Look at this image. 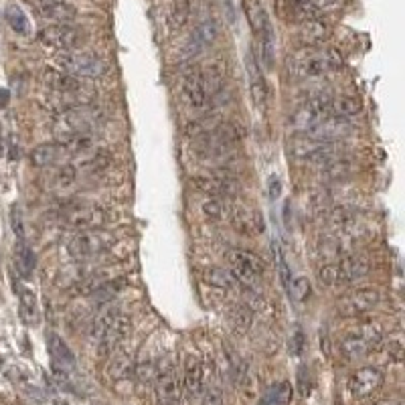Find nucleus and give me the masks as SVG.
<instances>
[{
    "instance_id": "obj_11",
    "label": "nucleus",
    "mask_w": 405,
    "mask_h": 405,
    "mask_svg": "<svg viewBox=\"0 0 405 405\" xmlns=\"http://www.w3.org/2000/svg\"><path fill=\"white\" fill-rule=\"evenodd\" d=\"M154 391H156V405H180V381L170 360L158 365V373L154 377Z\"/></svg>"
},
{
    "instance_id": "obj_35",
    "label": "nucleus",
    "mask_w": 405,
    "mask_h": 405,
    "mask_svg": "<svg viewBox=\"0 0 405 405\" xmlns=\"http://www.w3.org/2000/svg\"><path fill=\"white\" fill-rule=\"evenodd\" d=\"M4 18H6V23L11 25V29L15 30L16 35H23V37L30 35L29 18H27L25 11L18 4H8L6 11H4Z\"/></svg>"
},
{
    "instance_id": "obj_44",
    "label": "nucleus",
    "mask_w": 405,
    "mask_h": 405,
    "mask_svg": "<svg viewBox=\"0 0 405 405\" xmlns=\"http://www.w3.org/2000/svg\"><path fill=\"white\" fill-rule=\"evenodd\" d=\"M107 280H112L107 274H104V271H95V274H91V276H88L86 280H81V284H79V292L81 294H88V296H91L100 286H104Z\"/></svg>"
},
{
    "instance_id": "obj_17",
    "label": "nucleus",
    "mask_w": 405,
    "mask_h": 405,
    "mask_svg": "<svg viewBox=\"0 0 405 405\" xmlns=\"http://www.w3.org/2000/svg\"><path fill=\"white\" fill-rule=\"evenodd\" d=\"M47 348L53 359V371L59 375V379H67L69 371L76 369V355L69 348V345L61 339L57 332L47 334Z\"/></svg>"
},
{
    "instance_id": "obj_52",
    "label": "nucleus",
    "mask_w": 405,
    "mask_h": 405,
    "mask_svg": "<svg viewBox=\"0 0 405 405\" xmlns=\"http://www.w3.org/2000/svg\"><path fill=\"white\" fill-rule=\"evenodd\" d=\"M310 2H312L316 8L320 11V8H327V6H332V4H336L339 0H310Z\"/></svg>"
},
{
    "instance_id": "obj_48",
    "label": "nucleus",
    "mask_w": 405,
    "mask_h": 405,
    "mask_svg": "<svg viewBox=\"0 0 405 405\" xmlns=\"http://www.w3.org/2000/svg\"><path fill=\"white\" fill-rule=\"evenodd\" d=\"M318 282L320 286H336V268H334V264H322L320 266V270H318Z\"/></svg>"
},
{
    "instance_id": "obj_9",
    "label": "nucleus",
    "mask_w": 405,
    "mask_h": 405,
    "mask_svg": "<svg viewBox=\"0 0 405 405\" xmlns=\"http://www.w3.org/2000/svg\"><path fill=\"white\" fill-rule=\"evenodd\" d=\"M114 243V237L105 233L102 229H91V231H81L74 240L67 243V252L76 259H88L95 255L104 254Z\"/></svg>"
},
{
    "instance_id": "obj_18",
    "label": "nucleus",
    "mask_w": 405,
    "mask_h": 405,
    "mask_svg": "<svg viewBox=\"0 0 405 405\" xmlns=\"http://www.w3.org/2000/svg\"><path fill=\"white\" fill-rule=\"evenodd\" d=\"M217 33H219V29H217V20H215L213 16L203 18V20L195 27V30L191 33L187 45L182 49V57L191 59V57L201 55L207 47L213 45V41L217 39Z\"/></svg>"
},
{
    "instance_id": "obj_46",
    "label": "nucleus",
    "mask_w": 405,
    "mask_h": 405,
    "mask_svg": "<svg viewBox=\"0 0 405 405\" xmlns=\"http://www.w3.org/2000/svg\"><path fill=\"white\" fill-rule=\"evenodd\" d=\"M201 405H225L223 389L217 383H209V387L203 393V404Z\"/></svg>"
},
{
    "instance_id": "obj_24",
    "label": "nucleus",
    "mask_w": 405,
    "mask_h": 405,
    "mask_svg": "<svg viewBox=\"0 0 405 405\" xmlns=\"http://www.w3.org/2000/svg\"><path fill=\"white\" fill-rule=\"evenodd\" d=\"M280 15L288 23H304L310 18H318L320 11L310 0H280Z\"/></svg>"
},
{
    "instance_id": "obj_30",
    "label": "nucleus",
    "mask_w": 405,
    "mask_h": 405,
    "mask_svg": "<svg viewBox=\"0 0 405 405\" xmlns=\"http://www.w3.org/2000/svg\"><path fill=\"white\" fill-rule=\"evenodd\" d=\"M134 360L132 357L128 355V353H124V351H114L112 353V359L107 363V367H105V373L110 379H114V381H120V379H128V377L134 373Z\"/></svg>"
},
{
    "instance_id": "obj_20",
    "label": "nucleus",
    "mask_w": 405,
    "mask_h": 405,
    "mask_svg": "<svg viewBox=\"0 0 405 405\" xmlns=\"http://www.w3.org/2000/svg\"><path fill=\"white\" fill-rule=\"evenodd\" d=\"M336 284H351L369 274V262L360 255H345L334 262Z\"/></svg>"
},
{
    "instance_id": "obj_50",
    "label": "nucleus",
    "mask_w": 405,
    "mask_h": 405,
    "mask_svg": "<svg viewBox=\"0 0 405 405\" xmlns=\"http://www.w3.org/2000/svg\"><path fill=\"white\" fill-rule=\"evenodd\" d=\"M268 193H270V199H278V196L282 195V182L278 177H271L270 179V189H268Z\"/></svg>"
},
{
    "instance_id": "obj_7",
    "label": "nucleus",
    "mask_w": 405,
    "mask_h": 405,
    "mask_svg": "<svg viewBox=\"0 0 405 405\" xmlns=\"http://www.w3.org/2000/svg\"><path fill=\"white\" fill-rule=\"evenodd\" d=\"M227 264L233 278L241 282L245 288H255L264 276V262L252 252L231 250L227 254Z\"/></svg>"
},
{
    "instance_id": "obj_29",
    "label": "nucleus",
    "mask_w": 405,
    "mask_h": 405,
    "mask_svg": "<svg viewBox=\"0 0 405 405\" xmlns=\"http://www.w3.org/2000/svg\"><path fill=\"white\" fill-rule=\"evenodd\" d=\"M195 187L199 191L207 193L209 196H231L235 195V182L227 177H207V179H196Z\"/></svg>"
},
{
    "instance_id": "obj_53",
    "label": "nucleus",
    "mask_w": 405,
    "mask_h": 405,
    "mask_svg": "<svg viewBox=\"0 0 405 405\" xmlns=\"http://www.w3.org/2000/svg\"><path fill=\"white\" fill-rule=\"evenodd\" d=\"M377 405H401V404H399V401H381V404Z\"/></svg>"
},
{
    "instance_id": "obj_16",
    "label": "nucleus",
    "mask_w": 405,
    "mask_h": 405,
    "mask_svg": "<svg viewBox=\"0 0 405 405\" xmlns=\"http://www.w3.org/2000/svg\"><path fill=\"white\" fill-rule=\"evenodd\" d=\"M353 132H355V124L351 120L339 118V116H327L324 120L318 122L304 134L316 140V142H336V140H343L346 136H351Z\"/></svg>"
},
{
    "instance_id": "obj_15",
    "label": "nucleus",
    "mask_w": 405,
    "mask_h": 405,
    "mask_svg": "<svg viewBox=\"0 0 405 405\" xmlns=\"http://www.w3.org/2000/svg\"><path fill=\"white\" fill-rule=\"evenodd\" d=\"M385 375L379 367H360L348 379V391L355 399H367L383 387Z\"/></svg>"
},
{
    "instance_id": "obj_27",
    "label": "nucleus",
    "mask_w": 405,
    "mask_h": 405,
    "mask_svg": "<svg viewBox=\"0 0 405 405\" xmlns=\"http://www.w3.org/2000/svg\"><path fill=\"white\" fill-rule=\"evenodd\" d=\"M65 154H67V151L59 142L41 144V146H37L35 151L30 152V165L37 166V168H49V166L57 165Z\"/></svg>"
},
{
    "instance_id": "obj_34",
    "label": "nucleus",
    "mask_w": 405,
    "mask_h": 405,
    "mask_svg": "<svg viewBox=\"0 0 405 405\" xmlns=\"http://www.w3.org/2000/svg\"><path fill=\"white\" fill-rule=\"evenodd\" d=\"M35 266H37V257L33 254V250L25 241H18L15 250V268L18 271V276L25 278V280L30 278V274L35 271Z\"/></svg>"
},
{
    "instance_id": "obj_42",
    "label": "nucleus",
    "mask_w": 405,
    "mask_h": 405,
    "mask_svg": "<svg viewBox=\"0 0 405 405\" xmlns=\"http://www.w3.org/2000/svg\"><path fill=\"white\" fill-rule=\"evenodd\" d=\"M207 282L217 288H231L237 280L233 278V274L229 270H223V268H211L207 271Z\"/></svg>"
},
{
    "instance_id": "obj_25",
    "label": "nucleus",
    "mask_w": 405,
    "mask_h": 405,
    "mask_svg": "<svg viewBox=\"0 0 405 405\" xmlns=\"http://www.w3.org/2000/svg\"><path fill=\"white\" fill-rule=\"evenodd\" d=\"M330 30L329 25L318 16V18H310V20H304L300 23V30H298V37H300V43L308 49H316V47H322L329 39Z\"/></svg>"
},
{
    "instance_id": "obj_8",
    "label": "nucleus",
    "mask_w": 405,
    "mask_h": 405,
    "mask_svg": "<svg viewBox=\"0 0 405 405\" xmlns=\"http://www.w3.org/2000/svg\"><path fill=\"white\" fill-rule=\"evenodd\" d=\"M379 298H381V294L375 288H357L339 298L336 312L345 318H359V316L369 315L379 304Z\"/></svg>"
},
{
    "instance_id": "obj_10",
    "label": "nucleus",
    "mask_w": 405,
    "mask_h": 405,
    "mask_svg": "<svg viewBox=\"0 0 405 405\" xmlns=\"http://www.w3.org/2000/svg\"><path fill=\"white\" fill-rule=\"evenodd\" d=\"M39 41L59 53L74 51L83 43V33L71 25H49L39 30Z\"/></svg>"
},
{
    "instance_id": "obj_2",
    "label": "nucleus",
    "mask_w": 405,
    "mask_h": 405,
    "mask_svg": "<svg viewBox=\"0 0 405 405\" xmlns=\"http://www.w3.org/2000/svg\"><path fill=\"white\" fill-rule=\"evenodd\" d=\"M95 124H98V112L93 107L90 105L69 107V110H63L55 118L53 134L59 144H65V142L81 138V136H91Z\"/></svg>"
},
{
    "instance_id": "obj_1",
    "label": "nucleus",
    "mask_w": 405,
    "mask_h": 405,
    "mask_svg": "<svg viewBox=\"0 0 405 405\" xmlns=\"http://www.w3.org/2000/svg\"><path fill=\"white\" fill-rule=\"evenodd\" d=\"M343 67V55L336 49H302L288 59V71L296 79H310L339 71Z\"/></svg>"
},
{
    "instance_id": "obj_4",
    "label": "nucleus",
    "mask_w": 405,
    "mask_h": 405,
    "mask_svg": "<svg viewBox=\"0 0 405 405\" xmlns=\"http://www.w3.org/2000/svg\"><path fill=\"white\" fill-rule=\"evenodd\" d=\"M383 343V329L377 322H363L355 327L353 332H348L341 345V351L348 360H359L373 353L377 346Z\"/></svg>"
},
{
    "instance_id": "obj_45",
    "label": "nucleus",
    "mask_w": 405,
    "mask_h": 405,
    "mask_svg": "<svg viewBox=\"0 0 405 405\" xmlns=\"http://www.w3.org/2000/svg\"><path fill=\"white\" fill-rule=\"evenodd\" d=\"M381 345H383V343H381ZM383 348L387 351L391 360L399 363V360L404 359V339H401V334L395 332V336H389V341L383 345Z\"/></svg>"
},
{
    "instance_id": "obj_38",
    "label": "nucleus",
    "mask_w": 405,
    "mask_h": 405,
    "mask_svg": "<svg viewBox=\"0 0 405 405\" xmlns=\"http://www.w3.org/2000/svg\"><path fill=\"white\" fill-rule=\"evenodd\" d=\"M229 320H231V324L240 332H245V330L252 327V320H254L252 308L247 304H233L229 308Z\"/></svg>"
},
{
    "instance_id": "obj_22",
    "label": "nucleus",
    "mask_w": 405,
    "mask_h": 405,
    "mask_svg": "<svg viewBox=\"0 0 405 405\" xmlns=\"http://www.w3.org/2000/svg\"><path fill=\"white\" fill-rule=\"evenodd\" d=\"M203 381H205V369L199 355H189L184 359V373H182V385L189 397H199L203 393Z\"/></svg>"
},
{
    "instance_id": "obj_31",
    "label": "nucleus",
    "mask_w": 405,
    "mask_h": 405,
    "mask_svg": "<svg viewBox=\"0 0 405 405\" xmlns=\"http://www.w3.org/2000/svg\"><path fill=\"white\" fill-rule=\"evenodd\" d=\"M257 35H259V45H262V63L270 71L276 61V37H274L270 20L264 23V27L257 30Z\"/></svg>"
},
{
    "instance_id": "obj_51",
    "label": "nucleus",
    "mask_w": 405,
    "mask_h": 405,
    "mask_svg": "<svg viewBox=\"0 0 405 405\" xmlns=\"http://www.w3.org/2000/svg\"><path fill=\"white\" fill-rule=\"evenodd\" d=\"M290 348H292V353H294V355H300L302 353V334L300 332H298V334H296V339L292 341V346H290Z\"/></svg>"
},
{
    "instance_id": "obj_37",
    "label": "nucleus",
    "mask_w": 405,
    "mask_h": 405,
    "mask_svg": "<svg viewBox=\"0 0 405 405\" xmlns=\"http://www.w3.org/2000/svg\"><path fill=\"white\" fill-rule=\"evenodd\" d=\"M191 18V2L189 0H175L168 11V25L172 29H182Z\"/></svg>"
},
{
    "instance_id": "obj_14",
    "label": "nucleus",
    "mask_w": 405,
    "mask_h": 405,
    "mask_svg": "<svg viewBox=\"0 0 405 405\" xmlns=\"http://www.w3.org/2000/svg\"><path fill=\"white\" fill-rule=\"evenodd\" d=\"M227 219L233 225V229L237 233H241V235H250L252 237V235H257V233H264V229H266L262 213L247 207V205H233V203H229Z\"/></svg>"
},
{
    "instance_id": "obj_41",
    "label": "nucleus",
    "mask_w": 405,
    "mask_h": 405,
    "mask_svg": "<svg viewBox=\"0 0 405 405\" xmlns=\"http://www.w3.org/2000/svg\"><path fill=\"white\" fill-rule=\"evenodd\" d=\"M351 172V163L345 158H339L330 165L322 166V177H327L330 180H341L345 179L346 175Z\"/></svg>"
},
{
    "instance_id": "obj_12",
    "label": "nucleus",
    "mask_w": 405,
    "mask_h": 405,
    "mask_svg": "<svg viewBox=\"0 0 405 405\" xmlns=\"http://www.w3.org/2000/svg\"><path fill=\"white\" fill-rule=\"evenodd\" d=\"M63 221L77 231H91L105 225L107 213L98 205H74L63 213Z\"/></svg>"
},
{
    "instance_id": "obj_39",
    "label": "nucleus",
    "mask_w": 405,
    "mask_h": 405,
    "mask_svg": "<svg viewBox=\"0 0 405 405\" xmlns=\"http://www.w3.org/2000/svg\"><path fill=\"white\" fill-rule=\"evenodd\" d=\"M124 286H126V280H124V278H116V280L112 278V280H107L104 286H100V288L91 294V298L95 302H100V304H104V302L112 300Z\"/></svg>"
},
{
    "instance_id": "obj_5",
    "label": "nucleus",
    "mask_w": 405,
    "mask_h": 405,
    "mask_svg": "<svg viewBox=\"0 0 405 405\" xmlns=\"http://www.w3.org/2000/svg\"><path fill=\"white\" fill-rule=\"evenodd\" d=\"M57 69L74 77H102L107 71V65L102 57L86 51H65L55 55Z\"/></svg>"
},
{
    "instance_id": "obj_36",
    "label": "nucleus",
    "mask_w": 405,
    "mask_h": 405,
    "mask_svg": "<svg viewBox=\"0 0 405 405\" xmlns=\"http://www.w3.org/2000/svg\"><path fill=\"white\" fill-rule=\"evenodd\" d=\"M77 170L71 165H61L57 168L51 170V179L47 177L49 180V189L51 191H57V189H67L76 182Z\"/></svg>"
},
{
    "instance_id": "obj_23",
    "label": "nucleus",
    "mask_w": 405,
    "mask_h": 405,
    "mask_svg": "<svg viewBox=\"0 0 405 405\" xmlns=\"http://www.w3.org/2000/svg\"><path fill=\"white\" fill-rule=\"evenodd\" d=\"M201 76H203V83H205V90H207V95H209V102L223 93L227 77V69L223 61L213 59L211 63H207L205 67H201Z\"/></svg>"
},
{
    "instance_id": "obj_21",
    "label": "nucleus",
    "mask_w": 405,
    "mask_h": 405,
    "mask_svg": "<svg viewBox=\"0 0 405 405\" xmlns=\"http://www.w3.org/2000/svg\"><path fill=\"white\" fill-rule=\"evenodd\" d=\"M33 2L37 13L47 20H53L55 25H69L77 16L76 8L63 0H33Z\"/></svg>"
},
{
    "instance_id": "obj_54",
    "label": "nucleus",
    "mask_w": 405,
    "mask_h": 405,
    "mask_svg": "<svg viewBox=\"0 0 405 405\" xmlns=\"http://www.w3.org/2000/svg\"><path fill=\"white\" fill-rule=\"evenodd\" d=\"M2 134V132H0ZM0 152H2V136H0Z\"/></svg>"
},
{
    "instance_id": "obj_19",
    "label": "nucleus",
    "mask_w": 405,
    "mask_h": 405,
    "mask_svg": "<svg viewBox=\"0 0 405 405\" xmlns=\"http://www.w3.org/2000/svg\"><path fill=\"white\" fill-rule=\"evenodd\" d=\"M182 95L189 107H193V110H205L209 105V95L203 83L201 67H189L182 74Z\"/></svg>"
},
{
    "instance_id": "obj_6",
    "label": "nucleus",
    "mask_w": 405,
    "mask_h": 405,
    "mask_svg": "<svg viewBox=\"0 0 405 405\" xmlns=\"http://www.w3.org/2000/svg\"><path fill=\"white\" fill-rule=\"evenodd\" d=\"M330 102H332V95H329V93H315V95H310V98L290 116L292 128L302 132V134L308 132L318 122L324 120L327 116H330Z\"/></svg>"
},
{
    "instance_id": "obj_13",
    "label": "nucleus",
    "mask_w": 405,
    "mask_h": 405,
    "mask_svg": "<svg viewBox=\"0 0 405 405\" xmlns=\"http://www.w3.org/2000/svg\"><path fill=\"white\" fill-rule=\"evenodd\" d=\"M132 332V322L124 312H116V316L110 320V324L105 327L102 336L93 343L100 355H112L114 351H118V346L128 339V334Z\"/></svg>"
},
{
    "instance_id": "obj_28",
    "label": "nucleus",
    "mask_w": 405,
    "mask_h": 405,
    "mask_svg": "<svg viewBox=\"0 0 405 405\" xmlns=\"http://www.w3.org/2000/svg\"><path fill=\"white\" fill-rule=\"evenodd\" d=\"M247 71H250V91H252V100H254L255 107H266V102H268V83L262 76L257 63L254 61V57L250 55L247 57Z\"/></svg>"
},
{
    "instance_id": "obj_33",
    "label": "nucleus",
    "mask_w": 405,
    "mask_h": 405,
    "mask_svg": "<svg viewBox=\"0 0 405 405\" xmlns=\"http://www.w3.org/2000/svg\"><path fill=\"white\" fill-rule=\"evenodd\" d=\"M363 104L359 98L353 95H341V98H332L330 102V116H339V118H346L351 120L353 116L360 114Z\"/></svg>"
},
{
    "instance_id": "obj_49",
    "label": "nucleus",
    "mask_w": 405,
    "mask_h": 405,
    "mask_svg": "<svg viewBox=\"0 0 405 405\" xmlns=\"http://www.w3.org/2000/svg\"><path fill=\"white\" fill-rule=\"evenodd\" d=\"M11 227L15 231L16 240L25 241V223H23V215H20V209L18 207H13L11 209Z\"/></svg>"
},
{
    "instance_id": "obj_26",
    "label": "nucleus",
    "mask_w": 405,
    "mask_h": 405,
    "mask_svg": "<svg viewBox=\"0 0 405 405\" xmlns=\"http://www.w3.org/2000/svg\"><path fill=\"white\" fill-rule=\"evenodd\" d=\"M43 83H45V88L57 91V93H76V91L81 90L79 77L69 76V74L55 69V67L43 69Z\"/></svg>"
},
{
    "instance_id": "obj_43",
    "label": "nucleus",
    "mask_w": 405,
    "mask_h": 405,
    "mask_svg": "<svg viewBox=\"0 0 405 405\" xmlns=\"http://www.w3.org/2000/svg\"><path fill=\"white\" fill-rule=\"evenodd\" d=\"M288 292L292 294V298L298 302H306L310 298V292H312V288H310V282H308V278H296L294 282H290V288H288Z\"/></svg>"
},
{
    "instance_id": "obj_40",
    "label": "nucleus",
    "mask_w": 405,
    "mask_h": 405,
    "mask_svg": "<svg viewBox=\"0 0 405 405\" xmlns=\"http://www.w3.org/2000/svg\"><path fill=\"white\" fill-rule=\"evenodd\" d=\"M227 209H229V203H225L223 199L211 196L207 203H203V213L207 215V219H211V221H223V219H227Z\"/></svg>"
},
{
    "instance_id": "obj_32",
    "label": "nucleus",
    "mask_w": 405,
    "mask_h": 405,
    "mask_svg": "<svg viewBox=\"0 0 405 405\" xmlns=\"http://www.w3.org/2000/svg\"><path fill=\"white\" fill-rule=\"evenodd\" d=\"M18 310H20V318L27 324H35L39 320V306H37V296L35 292H30L29 288L18 286Z\"/></svg>"
},
{
    "instance_id": "obj_47",
    "label": "nucleus",
    "mask_w": 405,
    "mask_h": 405,
    "mask_svg": "<svg viewBox=\"0 0 405 405\" xmlns=\"http://www.w3.org/2000/svg\"><path fill=\"white\" fill-rule=\"evenodd\" d=\"M274 255H276V262H278V271H280V280H282V284L288 290L290 288V271H288V264H286V257L282 254V247L274 241Z\"/></svg>"
},
{
    "instance_id": "obj_3",
    "label": "nucleus",
    "mask_w": 405,
    "mask_h": 405,
    "mask_svg": "<svg viewBox=\"0 0 405 405\" xmlns=\"http://www.w3.org/2000/svg\"><path fill=\"white\" fill-rule=\"evenodd\" d=\"M240 140L241 130L235 124H231V122L219 124L211 132L196 138V154L203 158H221V156H227L233 148H237Z\"/></svg>"
}]
</instances>
